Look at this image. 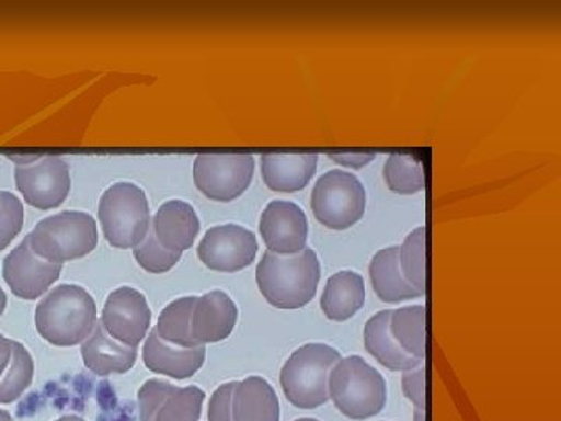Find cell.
I'll return each mask as SVG.
<instances>
[{"mask_svg":"<svg viewBox=\"0 0 561 421\" xmlns=\"http://www.w3.org/2000/svg\"><path fill=\"white\" fill-rule=\"evenodd\" d=\"M342 354L327 343H308L290 354L280 368L279 383L291 406L305 411L330 401L328 382Z\"/></svg>","mask_w":561,"mask_h":421,"instance_id":"obj_4","label":"cell"},{"mask_svg":"<svg viewBox=\"0 0 561 421\" xmlns=\"http://www.w3.org/2000/svg\"><path fill=\"white\" fill-rule=\"evenodd\" d=\"M294 421H320V420H317V419H308V417H305V419H298V420H294Z\"/></svg>","mask_w":561,"mask_h":421,"instance_id":"obj_39","label":"cell"},{"mask_svg":"<svg viewBox=\"0 0 561 421\" xmlns=\"http://www.w3.org/2000/svg\"><path fill=\"white\" fill-rule=\"evenodd\" d=\"M253 175L251 155L202 153L194 161L195 186L210 201H236L249 190Z\"/></svg>","mask_w":561,"mask_h":421,"instance_id":"obj_8","label":"cell"},{"mask_svg":"<svg viewBox=\"0 0 561 421\" xmlns=\"http://www.w3.org/2000/svg\"><path fill=\"white\" fill-rule=\"evenodd\" d=\"M426 371L423 367L402 373V391L415 409H426Z\"/></svg>","mask_w":561,"mask_h":421,"instance_id":"obj_31","label":"cell"},{"mask_svg":"<svg viewBox=\"0 0 561 421\" xmlns=\"http://www.w3.org/2000/svg\"><path fill=\"white\" fill-rule=\"evenodd\" d=\"M103 235L114 249H135L151 227L146 192L133 183H116L103 192L99 203Z\"/></svg>","mask_w":561,"mask_h":421,"instance_id":"obj_6","label":"cell"},{"mask_svg":"<svg viewBox=\"0 0 561 421\" xmlns=\"http://www.w3.org/2000/svg\"><path fill=\"white\" fill-rule=\"evenodd\" d=\"M61 264H51L33 253L28 239L3 260L2 275L10 291L21 300H38L60 278Z\"/></svg>","mask_w":561,"mask_h":421,"instance_id":"obj_13","label":"cell"},{"mask_svg":"<svg viewBox=\"0 0 561 421\" xmlns=\"http://www.w3.org/2000/svg\"><path fill=\"white\" fill-rule=\"evenodd\" d=\"M320 276L319 257L312 249L295 254H276L267 250L256 268L262 297L284 311L309 305L316 297Z\"/></svg>","mask_w":561,"mask_h":421,"instance_id":"obj_1","label":"cell"},{"mask_svg":"<svg viewBox=\"0 0 561 421\" xmlns=\"http://www.w3.org/2000/svg\"><path fill=\"white\" fill-rule=\"evenodd\" d=\"M157 241L165 250L183 254L190 250L201 232V220L190 203L169 201L162 203L157 216L151 220Z\"/></svg>","mask_w":561,"mask_h":421,"instance_id":"obj_17","label":"cell"},{"mask_svg":"<svg viewBox=\"0 0 561 421\" xmlns=\"http://www.w3.org/2000/svg\"><path fill=\"white\" fill-rule=\"evenodd\" d=\"M260 232L262 241L272 253L295 254L306 249L308 217L295 203L271 202L262 213Z\"/></svg>","mask_w":561,"mask_h":421,"instance_id":"obj_14","label":"cell"},{"mask_svg":"<svg viewBox=\"0 0 561 421\" xmlns=\"http://www.w3.org/2000/svg\"><path fill=\"white\" fill-rule=\"evenodd\" d=\"M279 400L267 379L250 376L236 383L232 391V421H279Z\"/></svg>","mask_w":561,"mask_h":421,"instance_id":"obj_20","label":"cell"},{"mask_svg":"<svg viewBox=\"0 0 561 421\" xmlns=\"http://www.w3.org/2000/svg\"><path fill=\"white\" fill-rule=\"evenodd\" d=\"M239 319V309L224 291H213L197 298L192 312V335L195 341L217 343L230 338Z\"/></svg>","mask_w":561,"mask_h":421,"instance_id":"obj_15","label":"cell"},{"mask_svg":"<svg viewBox=\"0 0 561 421\" xmlns=\"http://www.w3.org/2000/svg\"><path fill=\"white\" fill-rule=\"evenodd\" d=\"M11 353H13V341L0 334V379H2L7 368H9Z\"/></svg>","mask_w":561,"mask_h":421,"instance_id":"obj_34","label":"cell"},{"mask_svg":"<svg viewBox=\"0 0 561 421\" xmlns=\"http://www.w3.org/2000/svg\"><path fill=\"white\" fill-rule=\"evenodd\" d=\"M55 421H87L81 419L79 416H62L61 419Z\"/></svg>","mask_w":561,"mask_h":421,"instance_id":"obj_37","label":"cell"},{"mask_svg":"<svg viewBox=\"0 0 561 421\" xmlns=\"http://www.w3.org/2000/svg\"><path fill=\"white\" fill-rule=\"evenodd\" d=\"M390 332L405 353L423 361L426 356V309L424 306H405L391 311Z\"/></svg>","mask_w":561,"mask_h":421,"instance_id":"obj_24","label":"cell"},{"mask_svg":"<svg viewBox=\"0 0 561 421\" xmlns=\"http://www.w3.org/2000/svg\"><path fill=\"white\" fill-rule=\"evenodd\" d=\"M24 227V206L16 195L0 192V251L7 249Z\"/></svg>","mask_w":561,"mask_h":421,"instance_id":"obj_30","label":"cell"},{"mask_svg":"<svg viewBox=\"0 0 561 421\" xmlns=\"http://www.w3.org/2000/svg\"><path fill=\"white\" fill-rule=\"evenodd\" d=\"M195 301L197 297H183L162 309L157 325V332L162 341L181 349L201 346L192 335V312Z\"/></svg>","mask_w":561,"mask_h":421,"instance_id":"obj_25","label":"cell"},{"mask_svg":"<svg viewBox=\"0 0 561 421\" xmlns=\"http://www.w3.org/2000/svg\"><path fill=\"white\" fill-rule=\"evenodd\" d=\"M391 311L375 314L365 325V349L382 367L391 372H408L420 367L421 362L398 345L390 332Z\"/></svg>","mask_w":561,"mask_h":421,"instance_id":"obj_23","label":"cell"},{"mask_svg":"<svg viewBox=\"0 0 561 421\" xmlns=\"http://www.w3.org/2000/svg\"><path fill=\"white\" fill-rule=\"evenodd\" d=\"M33 253L51 264L81 260L98 247V224L81 210H62L38 221L27 236Z\"/></svg>","mask_w":561,"mask_h":421,"instance_id":"obj_5","label":"cell"},{"mask_svg":"<svg viewBox=\"0 0 561 421\" xmlns=\"http://www.w3.org/2000/svg\"><path fill=\"white\" fill-rule=\"evenodd\" d=\"M35 325L41 338L51 345L76 346L94 331L98 305L83 287L60 284L36 306Z\"/></svg>","mask_w":561,"mask_h":421,"instance_id":"obj_2","label":"cell"},{"mask_svg":"<svg viewBox=\"0 0 561 421\" xmlns=\"http://www.w3.org/2000/svg\"><path fill=\"white\" fill-rule=\"evenodd\" d=\"M33 376H35V362L31 351L22 343L13 341L9 368L0 379V405H11L20 400L24 391L32 386Z\"/></svg>","mask_w":561,"mask_h":421,"instance_id":"obj_26","label":"cell"},{"mask_svg":"<svg viewBox=\"0 0 561 421\" xmlns=\"http://www.w3.org/2000/svg\"><path fill=\"white\" fill-rule=\"evenodd\" d=\"M81 357L88 371L98 376L124 375L135 367L138 349L117 342L102 323H98L81 345Z\"/></svg>","mask_w":561,"mask_h":421,"instance_id":"obj_18","label":"cell"},{"mask_svg":"<svg viewBox=\"0 0 561 421\" xmlns=\"http://www.w3.org/2000/svg\"><path fill=\"white\" fill-rule=\"evenodd\" d=\"M135 260L144 271L149 273H165L175 268L181 260V253L165 250L160 242L157 241L153 228L150 227L146 239L133 249Z\"/></svg>","mask_w":561,"mask_h":421,"instance_id":"obj_29","label":"cell"},{"mask_svg":"<svg viewBox=\"0 0 561 421\" xmlns=\"http://www.w3.org/2000/svg\"><path fill=\"white\" fill-rule=\"evenodd\" d=\"M18 191L33 208H58L68 198L70 175L68 162L60 157L39 158L14 171Z\"/></svg>","mask_w":561,"mask_h":421,"instance_id":"obj_10","label":"cell"},{"mask_svg":"<svg viewBox=\"0 0 561 421\" xmlns=\"http://www.w3.org/2000/svg\"><path fill=\"white\" fill-rule=\"evenodd\" d=\"M365 284L359 273L342 271L332 275L324 286L320 306L332 321H346L364 308Z\"/></svg>","mask_w":561,"mask_h":421,"instance_id":"obj_22","label":"cell"},{"mask_svg":"<svg viewBox=\"0 0 561 421\" xmlns=\"http://www.w3.org/2000/svg\"><path fill=\"white\" fill-rule=\"evenodd\" d=\"M7 308V294L3 292L2 287H0V317L5 312Z\"/></svg>","mask_w":561,"mask_h":421,"instance_id":"obj_35","label":"cell"},{"mask_svg":"<svg viewBox=\"0 0 561 421\" xmlns=\"http://www.w3.org/2000/svg\"><path fill=\"white\" fill-rule=\"evenodd\" d=\"M317 162L316 153H264L261 157L262 179L272 191H301L316 175Z\"/></svg>","mask_w":561,"mask_h":421,"instance_id":"obj_19","label":"cell"},{"mask_svg":"<svg viewBox=\"0 0 561 421\" xmlns=\"http://www.w3.org/2000/svg\"><path fill=\"white\" fill-rule=\"evenodd\" d=\"M426 417H424V409H415V413H413V421H424Z\"/></svg>","mask_w":561,"mask_h":421,"instance_id":"obj_36","label":"cell"},{"mask_svg":"<svg viewBox=\"0 0 561 421\" xmlns=\"http://www.w3.org/2000/svg\"><path fill=\"white\" fill-rule=\"evenodd\" d=\"M142 360L150 372L183 382L201 372L206 360V349L205 345L195 349L171 345L162 341L157 328H153L144 343Z\"/></svg>","mask_w":561,"mask_h":421,"instance_id":"obj_16","label":"cell"},{"mask_svg":"<svg viewBox=\"0 0 561 421\" xmlns=\"http://www.w3.org/2000/svg\"><path fill=\"white\" fill-rule=\"evenodd\" d=\"M400 268L416 291H426V228L413 230L400 247Z\"/></svg>","mask_w":561,"mask_h":421,"instance_id":"obj_28","label":"cell"},{"mask_svg":"<svg viewBox=\"0 0 561 421\" xmlns=\"http://www.w3.org/2000/svg\"><path fill=\"white\" fill-rule=\"evenodd\" d=\"M257 253L256 236L241 225L209 228L198 246V260L214 272L234 273L249 268Z\"/></svg>","mask_w":561,"mask_h":421,"instance_id":"obj_11","label":"cell"},{"mask_svg":"<svg viewBox=\"0 0 561 421\" xmlns=\"http://www.w3.org/2000/svg\"><path fill=\"white\" fill-rule=\"evenodd\" d=\"M0 421H13V417H11L10 412L0 409Z\"/></svg>","mask_w":561,"mask_h":421,"instance_id":"obj_38","label":"cell"},{"mask_svg":"<svg viewBox=\"0 0 561 421\" xmlns=\"http://www.w3.org/2000/svg\"><path fill=\"white\" fill-rule=\"evenodd\" d=\"M332 161L345 166V168L360 169L376 158L373 151H350V153H328Z\"/></svg>","mask_w":561,"mask_h":421,"instance_id":"obj_33","label":"cell"},{"mask_svg":"<svg viewBox=\"0 0 561 421\" xmlns=\"http://www.w3.org/2000/svg\"><path fill=\"white\" fill-rule=\"evenodd\" d=\"M236 383L221 384L209 401V421H232L231 402Z\"/></svg>","mask_w":561,"mask_h":421,"instance_id":"obj_32","label":"cell"},{"mask_svg":"<svg viewBox=\"0 0 561 421\" xmlns=\"http://www.w3.org/2000/svg\"><path fill=\"white\" fill-rule=\"evenodd\" d=\"M206 394L198 387H176L149 379L139 389L140 421H201Z\"/></svg>","mask_w":561,"mask_h":421,"instance_id":"obj_9","label":"cell"},{"mask_svg":"<svg viewBox=\"0 0 561 421\" xmlns=\"http://www.w3.org/2000/svg\"><path fill=\"white\" fill-rule=\"evenodd\" d=\"M364 184L354 173L330 171L321 175L313 186L311 206L313 216L331 230H346L364 217Z\"/></svg>","mask_w":561,"mask_h":421,"instance_id":"obj_7","label":"cell"},{"mask_svg":"<svg viewBox=\"0 0 561 421\" xmlns=\"http://www.w3.org/2000/svg\"><path fill=\"white\" fill-rule=\"evenodd\" d=\"M373 291L383 303H400L423 297L402 275L400 268V247L379 250L370 262Z\"/></svg>","mask_w":561,"mask_h":421,"instance_id":"obj_21","label":"cell"},{"mask_svg":"<svg viewBox=\"0 0 561 421\" xmlns=\"http://www.w3.org/2000/svg\"><path fill=\"white\" fill-rule=\"evenodd\" d=\"M330 400L350 420H368L387 405V384L381 373L360 356L342 357L328 382Z\"/></svg>","mask_w":561,"mask_h":421,"instance_id":"obj_3","label":"cell"},{"mask_svg":"<svg viewBox=\"0 0 561 421\" xmlns=\"http://www.w3.org/2000/svg\"><path fill=\"white\" fill-rule=\"evenodd\" d=\"M151 321L149 303L139 291L119 287L111 292L102 311V325L111 338L136 346L146 338Z\"/></svg>","mask_w":561,"mask_h":421,"instance_id":"obj_12","label":"cell"},{"mask_svg":"<svg viewBox=\"0 0 561 421\" xmlns=\"http://www.w3.org/2000/svg\"><path fill=\"white\" fill-rule=\"evenodd\" d=\"M383 180L390 191L412 195L426 186L423 164L408 153H391L383 164Z\"/></svg>","mask_w":561,"mask_h":421,"instance_id":"obj_27","label":"cell"}]
</instances>
